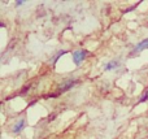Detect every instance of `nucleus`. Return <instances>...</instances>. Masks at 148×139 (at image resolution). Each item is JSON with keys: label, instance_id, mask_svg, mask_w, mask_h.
I'll return each instance as SVG.
<instances>
[{"label": "nucleus", "instance_id": "obj_8", "mask_svg": "<svg viewBox=\"0 0 148 139\" xmlns=\"http://www.w3.org/2000/svg\"><path fill=\"white\" fill-rule=\"evenodd\" d=\"M22 4H25V1H22V0H18V1L16 3V5H17V7H20V5H22Z\"/></svg>", "mask_w": 148, "mask_h": 139}, {"label": "nucleus", "instance_id": "obj_6", "mask_svg": "<svg viewBox=\"0 0 148 139\" xmlns=\"http://www.w3.org/2000/svg\"><path fill=\"white\" fill-rule=\"evenodd\" d=\"M65 53H68V51H65V49H62V51H59V53H57L56 56H55L53 59L51 60V61H52V65H55V64H56V62L59 61V59H60V57H61V56H64Z\"/></svg>", "mask_w": 148, "mask_h": 139}, {"label": "nucleus", "instance_id": "obj_1", "mask_svg": "<svg viewBox=\"0 0 148 139\" xmlns=\"http://www.w3.org/2000/svg\"><path fill=\"white\" fill-rule=\"evenodd\" d=\"M78 82H79V81L77 79V78H68V79L62 81V82L60 83L59 88H57V92L53 95V98H55V96L61 95V94H64V92H66V91H69L70 88L74 87V86H75Z\"/></svg>", "mask_w": 148, "mask_h": 139}, {"label": "nucleus", "instance_id": "obj_7", "mask_svg": "<svg viewBox=\"0 0 148 139\" xmlns=\"http://www.w3.org/2000/svg\"><path fill=\"white\" fill-rule=\"evenodd\" d=\"M148 100V91H144L143 92V95H142V98L138 100V103H136V105L138 104H142V103H144V101H147Z\"/></svg>", "mask_w": 148, "mask_h": 139}, {"label": "nucleus", "instance_id": "obj_3", "mask_svg": "<svg viewBox=\"0 0 148 139\" xmlns=\"http://www.w3.org/2000/svg\"><path fill=\"white\" fill-rule=\"evenodd\" d=\"M25 125H26V121H25V118H21V120H18L17 122H16L14 125H13V127H12V131L14 133V134H18V133H21L23 130V127H25Z\"/></svg>", "mask_w": 148, "mask_h": 139}, {"label": "nucleus", "instance_id": "obj_4", "mask_svg": "<svg viewBox=\"0 0 148 139\" xmlns=\"http://www.w3.org/2000/svg\"><path fill=\"white\" fill-rule=\"evenodd\" d=\"M144 49H148V38L147 39H143L142 42H139V43L136 44L135 47H134L133 52L135 53V52H140V51H144Z\"/></svg>", "mask_w": 148, "mask_h": 139}, {"label": "nucleus", "instance_id": "obj_2", "mask_svg": "<svg viewBox=\"0 0 148 139\" xmlns=\"http://www.w3.org/2000/svg\"><path fill=\"white\" fill-rule=\"evenodd\" d=\"M72 56H73V62L78 66L83 62V60L86 59L87 56V51L86 49H78V51H74L72 52Z\"/></svg>", "mask_w": 148, "mask_h": 139}, {"label": "nucleus", "instance_id": "obj_5", "mask_svg": "<svg viewBox=\"0 0 148 139\" xmlns=\"http://www.w3.org/2000/svg\"><path fill=\"white\" fill-rule=\"evenodd\" d=\"M120 66V62L118 61H109V62H107V64L104 65V70H114V69H117V68Z\"/></svg>", "mask_w": 148, "mask_h": 139}]
</instances>
